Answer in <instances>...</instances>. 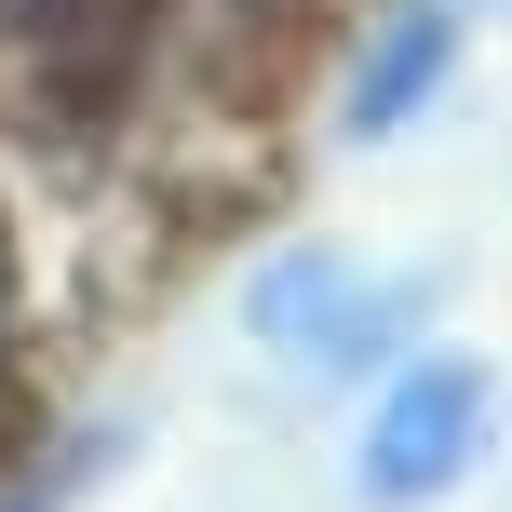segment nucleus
I'll return each mask as SVG.
<instances>
[{"instance_id": "obj_5", "label": "nucleus", "mask_w": 512, "mask_h": 512, "mask_svg": "<svg viewBox=\"0 0 512 512\" xmlns=\"http://www.w3.org/2000/svg\"><path fill=\"white\" fill-rule=\"evenodd\" d=\"M95 459H108V445H68V459H54L41 486H14V499H0V512H68V486H81V472H95Z\"/></svg>"}, {"instance_id": "obj_3", "label": "nucleus", "mask_w": 512, "mask_h": 512, "mask_svg": "<svg viewBox=\"0 0 512 512\" xmlns=\"http://www.w3.org/2000/svg\"><path fill=\"white\" fill-rule=\"evenodd\" d=\"M445 68H459V14H445V0H391V14H378V41L351 54V95H337L351 149H391V135H418V122H432V95H445Z\"/></svg>"}, {"instance_id": "obj_6", "label": "nucleus", "mask_w": 512, "mask_h": 512, "mask_svg": "<svg viewBox=\"0 0 512 512\" xmlns=\"http://www.w3.org/2000/svg\"><path fill=\"white\" fill-rule=\"evenodd\" d=\"M499 14H512V0H499Z\"/></svg>"}, {"instance_id": "obj_1", "label": "nucleus", "mask_w": 512, "mask_h": 512, "mask_svg": "<svg viewBox=\"0 0 512 512\" xmlns=\"http://www.w3.org/2000/svg\"><path fill=\"white\" fill-rule=\"evenodd\" d=\"M499 445V364L486 351H418L391 364V391L364 405V445H351V486L378 512H432L486 472Z\"/></svg>"}, {"instance_id": "obj_4", "label": "nucleus", "mask_w": 512, "mask_h": 512, "mask_svg": "<svg viewBox=\"0 0 512 512\" xmlns=\"http://www.w3.org/2000/svg\"><path fill=\"white\" fill-rule=\"evenodd\" d=\"M68 14H81V0H0V41H27V54H54V41H68Z\"/></svg>"}, {"instance_id": "obj_2", "label": "nucleus", "mask_w": 512, "mask_h": 512, "mask_svg": "<svg viewBox=\"0 0 512 512\" xmlns=\"http://www.w3.org/2000/svg\"><path fill=\"white\" fill-rule=\"evenodd\" d=\"M418 297H432L418 270H364V256H337V243H283L270 270L243 283V324H256V351L297 364V378H364V364L418 324Z\"/></svg>"}]
</instances>
